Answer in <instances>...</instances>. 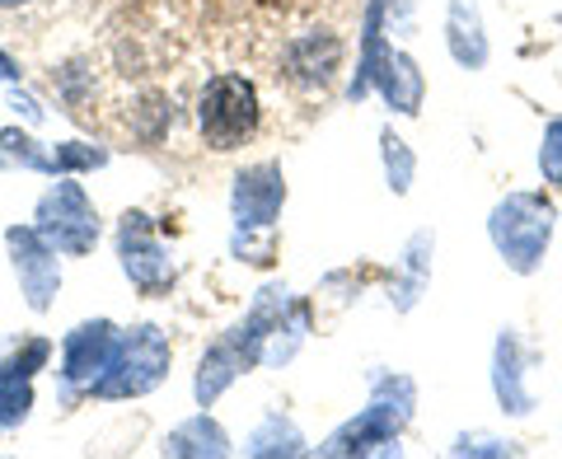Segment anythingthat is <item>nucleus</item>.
<instances>
[{"label":"nucleus","instance_id":"dca6fc26","mask_svg":"<svg viewBox=\"0 0 562 459\" xmlns=\"http://www.w3.org/2000/svg\"><path fill=\"white\" fill-rule=\"evenodd\" d=\"M225 450H231V440L211 417H192L165 436V455H225Z\"/></svg>","mask_w":562,"mask_h":459},{"label":"nucleus","instance_id":"0eeeda50","mask_svg":"<svg viewBox=\"0 0 562 459\" xmlns=\"http://www.w3.org/2000/svg\"><path fill=\"white\" fill-rule=\"evenodd\" d=\"M117 343H122V333L109 320L80 324L76 333H66V343H61V376H66L70 390H90L94 394L103 384V376L113 370Z\"/></svg>","mask_w":562,"mask_h":459},{"label":"nucleus","instance_id":"20e7f679","mask_svg":"<svg viewBox=\"0 0 562 459\" xmlns=\"http://www.w3.org/2000/svg\"><path fill=\"white\" fill-rule=\"evenodd\" d=\"M198 122H202L206 146L235 150L239 141H249L258 127V90L244 76H216L202 90Z\"/></svg>","mask_w":562,"mask_h":459},{"label":"nucleus","instance_id":"1a4fd4ad","mask_svg":"<svg viewBox=\"0 0 562 459\" xmlns=\"http://www.w3.org/2000/svg\"><path fill=\"white\" fill-rule=\"evenodd\" d=\"M10 244V258H14V272H20V287H24V300L33 310H47L52 295L61 287V268H57V249L33 229H10L5 235Z\"/></svg>","mask_w":562,"mask_h":459},{"label":"nucleus","instance_id":"2eb2a0df","mask_svg":"<svg viewBox=\"0 0 562 459\" xmlns=\"http://www.w3.org/2000/svg\"><path fill=\"white\" fill-rule=\"evenodd\" d=\"M492 384L506 413H530V390H525V366H520V343L516 333L497 338V361H492Z\"/></svg>","mask_w":562,"mask_h":459},{"label":"nucleus","instance_id":"412c9836","mask_svg":"<svg viewBox=\"0 0 562 459\" xmlns=\"http://www.w3.org/2000/svg\"><path fill=\"white\" fill-rule=\"evenodd\" d=\"M14 76H20V70H14V61L0 52V80H14Z\"/></svg>","mask_w":562,"mask_h":459},{"label":"nucleus","instance_id":"6e6552de","mask_svg":"<svg viewBox=\"0 0 562 459\" xmlns=\"http://www.w3.org/2000/svg\"><path fill=\"white\" fill-rule=\"evenodd\" d=\"M117 254H122V272H127L140 291H160L169 287V254H165V244L155 239V225L146 211H127L122 216V229H117Z\"/></svg>","mask_w":562,"mask_h":459},{"label":"nucleus","instance_id":"423d86ee","mask_svg":"<svg viewBox=\"0 0 562 459\" xmlns=\"http://www.w3.org/2000/svg\"><path fill=\"white\" fill-rule=\"evenodd\" d=\"M281 202H286V183L281 169L272 165H254L235 179V249L244 258H254V235L272 249V221Z\"/></svg>","mask_w":562,"mask_h":459},{"label":"nucleus","instance_id":"f257e3e1","mask_svg":"<svg viewBox=\"0 0 562 459\" xmlns=\"http://www.w3.org/2000/svg\"><path fill=\"white\" fill-rule=\"evenodd\" d=\"M487 235L512 272H535L553 239V206L539 192H512L506 202L492 206Z\"/></svg>","mask_w":562,"mask_h":459},{"label":"nucleus","instance_id":"f8f14e48","mask_svg":"<svg viewBox=\"0 0 562 459\" xmlns=\"http://www.w3.org/2000/svg\"><path fill=\"white\" fill-rule=\"evenodd\" d=\"M375 85H380V94H384V103H390L394 113H417L422 109V94H427V80H422V70H417V61L408 57V52H384V61H380V70H375Z\"/></svg>","mask_w":562,"mask_h":459},{"label":"nucleus","instance_id":"4be33fe9","mask_svg":"<svg viewBox=\"0 0 562 459\" xmlns=\"http://www.w3.org/2000/svg\"><path fill=\"white\" fill-rule=\"evenodd\" d=\"M14 5H24V0H0V10H14Z\"/></svg>","mask_w":562,"mask_h":459},{"label":"nucleus","instance_id":"9d476101","mask_svg":"<svg viewBox=\"0 0 562 459\" xmlns=\"http://www.w3.org/2000/svg\"><path fill=\"white\" fill-rule=\"evenodd\" d=\"M47 361V343H29L0 366V427H20L33 408V370Z\"/></svg>","mask_w":562,"mask_h":459},{"label":"nucleus","instance_id":"f3484780","mask_svg":"<svg viewBox=\"0 0 562 459\" xmlns=\"http://www.w3.org/2000/svg\"><path fill=\"white\" fill-rule=\"evenodd\" d=\"M301 450H305L301 432H295L291 422H281V417H268L249 440V455H301Z\"/></svg>","mask_w":562,"mask_h":459},{"label":"nucleus","instance_id":"7ed1b4c3","mask_svg":"<svg viewBox=\"0 0 562 459\" xmlns=\"http://www.w3.org/2000/svg\"><path fill=\"white\" fill-rule=\"evenodd\" d=\"M169 357H173V351H169L160 328L140 324L132 333H122L113 370L103 376V384H99L94 394L99 399H136V394H150L155 384L169 376Z\"/></svg>","mask_w":562,"mask_h":459},{"label":"nucleus","instance_id":"4468645a","mask_svg":"<svg viewBox=\"0 0 562 459\" xmlns=\"http://www.w3.org/2000/svg\"><path fill=\"white\" fill-rule=\"evenodd\" d=\"M446 33H450V57L464 70H479L487 61V33H483V20H479V5H473V0H450Z\"/></svg>","mask_w":562,"mask_h":459},{"label":"nucleus","instance_id":"6ab92c4d","mask_svg":"<svg viewBox=\"0 0 562 459\" xmlns=\"http://www.w3.org/2000/svg\"><path fill=\"white\" fill-rule=\"evenodd\" d=\"M539 169L543 179L553 188H562V117H553L549 127H543V141H539Z\"/></svg>","mask_w":562,"mask_h":459},{"label":"nucleus","instance_id":"a211bd4d","mask_svg":"<svg viewBox=\"0 0 562 459\" xmlns=\"http://www.w3.org/2000/svg\"><path fill=\"white\" fill-rule=\"evenodd\" d=\"M380 146H384V173H390V188L408 192L413 188V150H408V141H398L394 132H384Z\"/></svg>","mask_w":562,"mask_h":459},{"label":"nucleus","instance_id":"ddd939ff","mask_svg":"<svg viewBox=\"0 0 562 459\" xmlns=\"http://www.w3.org/2000/svg\"><path fill=\"white\" fill-rule=\"evenodd\" d=\"M244 366H254V357H249V347H244L239 333L221 338L216 347L206 351L202 366H198V403H202V408H206V403H216L225 390H231V380L239 376Z\"/></svg>","mask_w":562,"mask_h":459},{"label":"nucleus","instance_id":"9b49d317","mask_svg":"<svg viewBox=\"0 0 562 459\" xmlns=\"http://www.w3.org/2000/svg\"><path fill=\"white\" fill-rule=\"evenodd\" d=\"M338 66H342V43L333 38V33H305V38H295L286 47V76L291 80H301V85H324L338 76Z\"/></svg>","mask_w":562,"mask_h":459},{"label":"nucleus","instance_id":"39448f33","mask_svg":"<svg viewBox=\"0 0 562 459\" xmlns=\"http://www.w3.org/2000/svg\"><path fill=\"white\" fill-rule=\"evenodd\" d=\"M38 235H43L57 254H70V258H85V254L94 249V239H99V216H94V206H90V198H85L80 183L61 179V183L38 202Z\"/></svg>","mask_w":562,"mask_h":459},{"label":"nucleus","instance_id":"aec40b11","mask_svg":"<svg viewBox=\"0 0 562 459\" xmlns=\"http://www.w3.org/2000/svg\"><path fill=\"white\" fill-rule=\"evenodd\" d=\"M454 455H506V446L492 436H464L460 446H454Z\"/></svg>","mask_w":562,"mask_h":459},{"label":"nucleus","instance_id":"f03ea898","mask_svg":"<svg viewBox=\"0 0 562 459\" xmlns=\"http://www.w3.org/2000/svg\"><path fill=\"white\" fill-rule=\"evenodd\" d=\"M413 380L403 376H380L375 380V399L371 408H366L361 417H351L347 427H338L328 436L324 455H371V450H384L390 440L408 427L413 417Z\"/></svg>","mask_w":562,"mask_h":459}]
</instances>
